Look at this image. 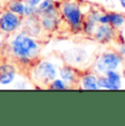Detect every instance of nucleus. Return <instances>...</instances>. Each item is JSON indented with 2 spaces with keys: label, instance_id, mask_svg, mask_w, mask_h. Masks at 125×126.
<instances>
[{
  "label": "nucleus",
  "instance_id": "nucleus-1",
  "mask_svg": "<svg viewBox=\"0 0 125 126\" xmlns=\"http://www.w3.org/2000/svg\"><path fill=\"white\" fill-rule=\"evenodd\" d=\"M8 53L20 66H30L37 59L41 53V44L36 37L28 34L25 31L12 33L7 42Z\"/></svg>",
  "mask_w": 125,
  "mask_h": 126
},
{
  "label": "nucleus",
  "instance_id": "nucleus-2",
  "mask_svg": "<svg viewBox=\"0 0 125 126\" xmlns=\"http://www.w3.org/2000/svg\"><path fill=\"white\" fill-rule=\"evenodd\" d=\"M59 14L73 31L79 32L82 29V23L85 20L82 10L78 2L74 0H65L59 6Z\"/></svg>",
  "mask_w": 125,
  "mask_h": 126
},
{
  "label": "nucleus",
  "instance_id": "nucleus-3",
  "mask_svg": "<svg viewBox=\"0 0 125 126\" xmlns=\"http://www.w3.org/2000/svg\"><path fill=\"white\" fill-rule=\"evenodd\" d=\"M32 76L35 81L48 86L55 78H57L58 68L50 60L42 59L33 66Z\"/></svg>",
  "mask_w": 125,
  "mask_h": 126
},
{
  "label": "nucleus",
  "instance_id": "nucleus-4",
  "mask_svg": "<svg viewBox=\"0 0 125 126\" xmlns=\"http://www.w3.org/2000/svg\"><path fill=\"white\" fill-rule=\"evenodd\" d=\"M125 58L120 53L107 52L103 53L97 59L94 64V69L100 75L105 74L109 70H117L124 64Z\"/></svg>",
  "mask_w": 125,
  "mask_h": 126
},
{
  "label": "nucleus",
  "instance_id": "nucleus-5",
  "mask_svg": "<svg viewBox=\"0 0 125 126\" xmlns=\"http://www.w3.org/2000/svg\"><path fill=\"white\" fill-rule=\"evenodd\" d=\"M22 16L7 9L0 13V33L8 35L12 34L22 26Z\"/></svg>",
  "mask_w": 125,
  "mask_h": 126
},
{
  "label": "nucleus",
  "instance_id": "nucleus-6",
  "mask_svg": "<svg viewBox=\"0 0 125 126\" xmlns=\"http://www.w3.org/2000/svg\"><path fill=\"white\" fill-rule=\"evenodd\" d=\"M115 35V29L112 28L110 24H98L95 31L93 33V37L97 42L100 43H109L114 40Z\"/></svg>",
  "mask_w": 125,
  "mask_h": 126
},
{
  "label": "nucleus",
  "instance_id": "nucleus-7",
  "mask_svg": "<svg viewBox=\"0 0 125 126\" xmlns=\"http://www.w3.org/2000/svg\"><path fill=\"white\" fill-rule=\"evenodd\" d=\"M40 24L42 26L43 31L46 32H54L58 29L59 23L62 21L61 14H44V16H40Z\"/></svg>",
  "mask_w": 125,
  "mask_h": 126
},
{
  "label": "nucleus",
  "instance_id": "nucleus-8",
  "mask_svg": "<svg viewBox=\"0 0 125 126\" xmlns=\"http://www.w3.org/2000/svg\"><path fill=\"white\" fill-rule=\"evenodd\" d=\"M58 75L59 78L62 79L69 87L71 84L76 83L77 80H78V75H77V71L74 67L69 66V65H64L61 68L58 69Z\"/></svg>",
  "mask_w": 125,
  "mask_h": 126
},
{
  "label": "nucleus",
  "instance_id": "nucleus-9",
  "mask_svg": "<svg viewBox=\"0 0 125 126\" xmlns=\"http://www.w3.org/2000/svg\"><path fill=\"white\" fill-rule=\"evenodd\" d=\"M59 10L56 6V0H42L36 9L37 16L44 14H57Z\"/></svg>",
  "mask_w": 125,
  "mask_h": 126
},
{
  "label": "nucleus",
  "instance_id": "nucleus-10",
  "mask_svg": "<svg viewBox=\"0 0 125 126\" xmlns=\"http://www.w3.org/2000/svg\"><path fill=\"white\" fill-rule=\"evenodd\" d=\"M80 88L83 90H99L98 86V76L94 74H87L83 75L79 80Z\"/></svg>",
  "mask_w": 125,
  "mask_h": 126
},
{
  "label": "nucleus",
  "instance_id": "nucleus-11",
  "mask_svg": "<svg viewBox=\"0 0 125 126\" xmlns=\"http://www.w3.org/2000/svg\"><path fill=\"white\" fill-rule=\"evenodd\" d=\"M108 80L111 84V90H120L122 89V76L117 70H109L105 72Z\"/></svg>",
  "mask_w": 125,
  "mask_h": 126
},
{
  "label": "nucleus",
  "instance_id": "nucleus-12",
  "mask_svg": "<svg viewBox=\"0 0 125 126\" xmlns=\"http://www.w3.org/2000/svg\"><path fill=\"white\" fill-rule=\"evenodd\" d=\"M109 24L115 30L122 29L125 24V16L120 12H109Z\"/></svg>",
  "mask_w": 125,
  "mask_h": 126
},
{
  "label": "nucleus",
  "instance_id": "nucleus-13",
  "mask_svg": "<svg viewBox=\"0 0 125 126\" xmlns=\"http://www.w3.org/2000/svg\"><path fill=\"white\" fill-rule=\"evenodd\" d=\"M25 6H26V4L24 3V1H23V0H12V1H10L8 3L7 9H8V10H10L11 12H13V13H16V14H18V16L24 18Z\"/></svg>",
  "mask_w": 125,
  "mask_h": 126
},
{
  "label": "nucleus",
  "instance_id": "nucleus-14",
  "mask_svg": "<svg viewBox=\"0 0 125 126\" xmlns=\"http://www.w3.org/2000/svg\"><path fill=\"white\" fill-rule=\"evenodd\" d=\"M70 63L71 64H75V65H79V64H83L87 59V54L83 49L81 48H78V49L75 50H70Z\"/></svg>",
  "mask_w": 125,
  "mask_h": 126
},
{
  "label": "nucleus",
  "instance_id": "nucleus-15",
  "mask_svg": "<svg viewBox=\"0 0 125 126\" xmlns=\"http://www.w3.org/2000/svg\"><path fill=\"white\" fill-rule=\"evenodd\" d=\"M16 71H6L0 72V86L8 87L16 81Z\"/></svg>",
  "mask_w": 125,
  "mask_h": 126
},
{
  "label": "nucleus",
  "instance_id": "nucleus-16",
  "mask_svg": "<svg viewBox=\"0 0 125 126\" xmlns=\"http://www.w3.org/2000/svg\"><path fill=\"white\" fill-rule=\"evenodd\" d=\"M97 25L98 24L93 23L92 21L88 20V19H85V20H83V23H82V29H81V31H82L86 35L92 36L93 33H94V31H95Z\"/></svg>",
  "mask_w": 125,
  "mask_h": 126
},
{
  "label": "nucleus",
  "instance_id": "nucleus-17",
  "mask_svg": "<svg viewBox=\"0 0 125 126\" xmlns=\"http://www.w3.org/2000/svg\"><path fill=\"white\" fill-rule=\"evenodd\" d=\"M47 87H48L49 89H52V90H66V89L70 88V87L61 78H55Z\"/></svg>",
  "mask_w": 125,
  "mask_h": 126
},
{
  "label": "nucleus",
  "instance_id": "nucleus-18",
  "mask_svg": "<svg viewBox=\"0 0 125 126\" xmlns=\"http://www.w3.org/2000/svg\"><path fill=\"white\" fill-rule=\"evenodd\" d=\"M98 86H99V90L100 89H103V90H111V84H110V82L104 74L100 75V76L98 77Z\"/></svg>",
  "mask_w": 125,
  "mask_h": 126
},
{
  "label": "nucleus",
  "instance_id": "nucleus-19",
  "mask_svg": "<svg viewBox=\"0 0 125 126\" xmlns=\"http://www.w3.org/2000/svg\"><path fill=\"white\" fill-rule=\"evenodd\" d=\"M6 71H16V66L9 63H4V64H0V72H6Z\"/></svg>",
  "mask_w": 125,
  "mask_h": 126
},
{
  "label": "nucleus",
  "instance_id": "nucleus-20",
  "mask_svg": "<svg viewBox=\"0 0 125 126\" xmlns=\"http://www.w3.org/2000/svg\"><path fill=\"white\" fill-rule=\"evenodd\" d=\"M99 24H109V12H101L99 16Z\"/></svg>",
  "mask_w": 125,
  "mask_h": 126
},
{
  "label": "nucleus",
  "instance_id": "nucleus-21",
  "mask_svg": "<svg viewBox=\"0 0 125 126\" xmlns=\"http://www.w3.org/2000/svg\"><path fill=\"white\" fill-rule=\"evenodd\" d=\"M23 1H24V3L28 4V6L34 7V8H37L38 4L41 3V1H42V0H23Z\"/></svg>",
  "mask_w": 125,
  "mask_h": 126
},
{
  "label": "nucleus",
  "instance_id": "nucleus-22",
  "mask_svg": "<svg viewBox=\"0 0 125 126\" xmlns=\"http://www.w3.org/2000/svg\"><path fill=\"white\" fill-rule=\"evenodd\" d=\"M119 53L125 58V41H124L123 43H122L121 45H120V47H119Z\"/></svg>",
  "mask_w": 125,
  "mask_h": 126
},
{
  "label": "nucleus",
  "instance_id": "nucleus-23",
  "mask_svg": "<svg viewBox=\"0 0 125 126\" xmlns=\"http://www.w3.org/2000/svg\"><path fill=\"white\" fill-rule=\"evenodd\" d=\"M3 47H4V41L2 38V35H0V52L3 49Z\"/></svg>",
  "mask_w": 125,
  "mask_h": 126
},
{
  "label": "nucleus",
  "instance_id": "nucleus-24",
  "mask_svg": "<svg viewBox=\"0 0 125 126\" xmlns=\"http://www.w3.org/2000/svg\"><path fill=\"white\" fill-rule=\"evenodd\" d=\"M119 3H120V6L125 10V0H119Z\"/></svg>",
  "mask_w": 125,
  "mask_h": 126
},
{
  "label": "nucleus",
  "instance_id": "nucleus-25",
  "mask_svg": "<svg viewBox=\"0 0 125 126\" xmlns=\"http://www.w3.org/2000/svg\"><path fill=\"white\" fill-rule=\"evenodd\" d=\"M122 78H123L124 80H125V70H124V72H123V76H122Z\"/></svg>",
  "mask_w": 125,
  "mask_h": 126
},
{
  "label": "nucleus",
  "instance_id": "nucleus-26",
  "mask_svg": "<svg viewBox=\"0 0 125 126\" xmlns=\"http://www.w3.org/2000/svg\"><path fill=\"white\" fill-rule=\"evenodd\" d=\"M124 66H125V60H124Z\"/></svg>",
  "mask_w": 125,
  "mask_h": 126
},
{
  "label": "nucleus",
  "instance_id": "nucleus-27",
  "mask_svg": "<svg viewBox=\"0 0 125 126\" xmlns=\"http://www.w3.org/2000/svg\"><path fill=\"white\" fill-rule=\"evenodd\" d=\"M124 26H125V24H124Z\"/></svg>",
  "mask_w": 125,
  "mask_h": 126
}]
</instances>
